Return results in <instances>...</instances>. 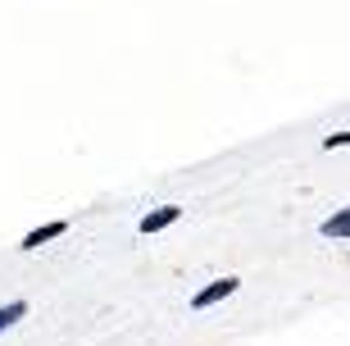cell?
I'll return each mask as SVG.
<instances>
[{
  "mask_svg": "<svg viewBox=\"0 0 350 346\" xmlns=\"http://www.w3.org/2000/svg\"><path fill=\"white\" fill-rule=\"evenodd\" d=\"M241 287V278H219V282H209V287H200V292L191 296V310L200 314V310H209V306H219V301H228V296Z\"/></svg>",
  "mask_w": 350,
  "mask_h": 346,
  "instance_id": "obj_1",
  "label": "cell"
},
{
  "mask_svg": "<svg viewBox=\"0 0 350 346\" xmlns=\"http://www.w3.org/2000/svg\"><path fill=\"white\" fill-rule=\"evenodd\" d=\"M178 219H182V206H159V210H150V214H142V223H137V228H142L146 237H155V232L173 228Z\"/></svg>",
  "mask_w": 350,
  "mask_h": 346,
  "instance_id": "obj_2",
  "label": "cell"
},
{
  "mask_svg": "<svg viewBox=\"0 0 350 346\" xmlns=\"http://www.w3.org/2000/svg\"><path fill=\"white\" fill-rule=\"evenodd\" d=\"M68 232V219H55V223H41V228H32L23 237V242H18V251H41V246L46 242H55V237H64Z\"/></svg>",
  "mask_w": 350,
  "mask_h": 346,
  "instance_id": "obj_3",
  "label": "cell"
},
{
  "mask_svg": "<svg viewBox=\"0 0 350 346\" xmlns=\"http://www.w3.org/2000/svg\"><path fill=\"white\" fill-rule=\"evenodd\" d=\"M319 232H323V237H346V232H350V210H337L332 219H323Z\"/></svg>",
  "mask_w": 350,
  "mask_h": 346,
  "instance_id": "obj_4",
  "label": "cell"
},
{
  "mask_svg": "<svg viewBox=\"0 0 350 346\" xmlns=\"http://www.w3.org/2000/svg\"><path fill=\"white\" fill-rule=\"evenodd\" d=\"M18 319H27V301H10V306H0V333L14 328Z\"/></svg>",
  "mask_w": 350,
  "mask_h": 346,
  "instance_id": "obj_5",
  "label": "cell"
},
{
  "mask_svg": "<svg viewBox=\"0 0 350 346\" xmlns=\"http://www.w3.org/2000/svg\"><path fill=\"white\" fill-rule=\"evenodd\" d=\"M327 151H341V146H350V132H332V137H323Z\"/></svg>",
  "mask_w": 350,
  "mask_h": 346,
  "instance_id": "obj_6",
  "label": "cell"
}]
</instances>
